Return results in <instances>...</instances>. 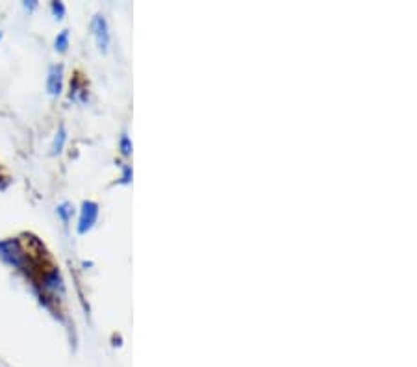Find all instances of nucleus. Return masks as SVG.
I'll use <instances>...</instances> for the list:
<instances>
[{"label": "nucleus", "instance_id": "f257e3e1", "mask_svg": "<svg viewBox=\"0 0 417 367\" xmlns=\"http://www.w3.org/2000/svg\"><path fill=\"white\" fill-rule=\"evenodd\" d=\"M0 258L4 260L6 263L13 265V267L25 269L26 262H28V254L25 253V248H23L19 239L10 238L0 241Z\"/></svg>", "mask_w": 417, "mask_h": 367}, {"label": "nucleus", "instance_id": "f03ea898", "mask_svg": "<svg viewBox=\"0 0 417 367\" xmlns=\"http://www.w3.org/2000/svg\"><path fill=\"white\" fill-rule=\"evenodd\" d=\"M97 217H99V204L93 203V200H85L82 204V210H80V219H78V234H85L87 230L93 229V224L97 223Z\"/></svg>", "mask_w": 417, "mask_h": 367}, {"label": "nucleus", "instance_id": "7ed1b4c3", "mask_svg": "<svg viewBox=\"0 0 417 367\" xmlns=\"http://www.w3.org/2000/svg\"><path fill=\"white\" fill-rule=\"evenodd\" d=\"M91 30H93L95 41H97V47L99 50L106 52L109 45V32H108V23L102 16H95L91 20Z\"/></svg>", "mask_w": 417, "mask_h": 367}, {"label": "nucleus", "instance_id": "20e7f679", "mask_svg": "<svg viewBox=\"0 0 417 367\" xmlns=\"http://www.w3.org/2000/svg\"><path fill=\"white\" fill-rule=\"evenodd\" d=\"M64 88V67L61 65H52L47 76V91L52 97H58Z\"/></svg>", "mask_w": 417, "mask_h": 367}, {"label": "nucleus", "instance_id": "39448f33", "mask_svg": "<svg viewBox=\"0 0 417 367\" xmlns=\"http://www.w3.org/2000/svg\"><path fill=\"white\" fill-rule=\"evenodd\" d=\"M65 141H67V132H65V126H60V130L56 132L54 141H52V147H50V150H52V154H54V156L64 150Z\"/></svg>", "mask_w": 417, "mask_h": 367}, {"label": "nucleus", "instance_id": "423d86ee", "mask_svg": "<svg viewBox=\"0 0 417 367\" xmlns=\"http://www.w3.org/2000/svg\"><path fill=\"white\" fill-rule=\"evenodd\" d=\"M54 47L58 52H65L69 47V30H61L54 41Z\"/></svg>", "mask_w": 417, "mask_h": 367}, {"label": "nucleus", "instance_id": "0eeeda50", "mask_svg": "<svg viewBox=\"0 0 417 367\" xmlns=\"http://www.w3.org/2000/svg\"><path fill=\"white\" fill-rule=\"evenodd\" d=\"M56 212H58V215H60L61 221H64V223H67V221H69V219H71V215H73V208H71V204L69 203L60 204Z\"/></svg>", "mask_w": 417, "mask_h": 367}, {"label": "nucleus", "instance_id": "6e6552de", "mask_svg": "<svg viewBox=\"0 0 417 367\" xmlns=\"http://www.w3.org/2000/svg\"><path fill=\"white\" fill-rule=\"evenodd\" d=\"M50 10H52V13H54L56 19H58V20L64 19L65 6L61 4V2H52V4H50Z\"/></svg>", "mask_w": 417, "mask_h": 367}, {"label": "nucleus", "instance_id": "1a4fd4ad", "mask_svg": "<svg viewBox=\"0 0 417 367\" xmlns=\"http://www.w3.org/2000/svg\"><path fill=\"white\" fill-rule=\"evenodd\" d=\"M121 152H123L124 156H128V154L132 152V143H130L128 136H123V138H121Z\"/></svg>", "mask_w": 417, "mask_h": 367}, {"label": "nucleus", "instance_id": "9d476101", "mask_svg": "<svg viewBox=\"0 0 417 367\" xmlns=\"http://www.w3.org/2000/svg\"><path fill=\"white\" fill-rule=\"evenodd\" d=\"M130 176H132V169H130L128 165H124V173H123V179H121V182L123 184L130 182Z\"/></svg>", "mask_w": 417, "mask_h": 367}, {"label": "nucleus", "instance_id": "9b49d317", "mask_svg": "<svg viewBox=\"0 0 417 367\" xmlns=\"http://www.w3.org/2000/svg\"><path fill=\"white\" fill-rule=\"evenodd\" d=\"M25 8H26V10H34V8H35V2H30V4H28V2H26Z\"/></svg>", "mask_w": 417, "mask_h": 367}, {"label": "nucleus", "instance_id": "f8f14e48", "mask_svg": "<svg viewBox=\"0 0 417 367\" xmlns=\"http://www.w3.org/2000/svg\"><path fill=\"white\" fill-rule=\"evenodd\" d=\"M0 40H2V32H0Z\"/></svg>", "mask_w": 417, "mask_h": 367}, {"label": "nucleus", "instance_id": "ddd939ff", "mask_svg": "<svg viewBox=\"0 0 417 367\" xmlns=\"http://www.w3.org/2000/svg\"><path fill=\"white\" fill-rule=\"evenodd\" d=\"M0 189H2V186H0Z\"/></svg>", "mask_w": 417, "mask_h": 367}]
</instances>
